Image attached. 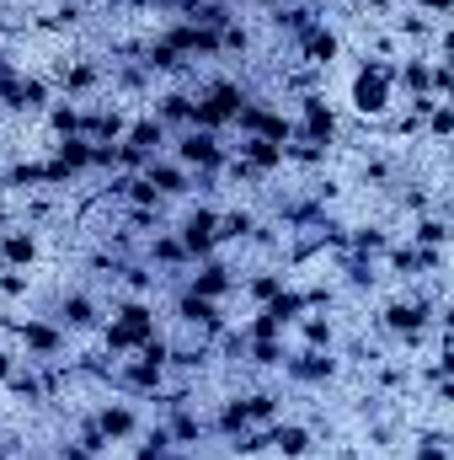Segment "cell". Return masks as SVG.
I'll list each match as a JSON object with an SVG mask.
<instances>
[{
	"mask_svg": "<svg viewBox=\"0 0 454 460\" xmlns=\"http://www.w3.org/2000/svg\"><path fill=\"white\" fill-rule=\"evenodd\" d=\"M150 338H155V311H150L144 300H123L118 316L108 322V332H102L108 353H134V348L150 343Z\"/></svg>",
	"mask_w": 454,
	"mask_h": 460,
	"instance_id": "obj_1",
	"label": "cell"
},
{
	"mask_svg": "<svg viewBox=\"0 0 454 460\" xmlns=\"http://www.w3.org/2000/svg\"><path fill=\"white\" fill-rule=\"evenodd\" d=\"M230 161V150L220 145V134H209V128H182V139H177V166H188V172H198V177H220Z\"/></svg>",
	"mask_w": 454,
	"mask_h": 460,
	"instance_id": "obj_2",
	"label": "cell"
},
{
	"mask_svg": "<svg viewBox=\"0 0 454 460\" xmlns=\"http://www.w3.org/2000/svg\"><path fill=\"white\" fill-rule=\"evenodd\" d=\"M246 108V92L235 86V81H214L198 102H193V128H209V134H220L225 123H235V113Z\"/></svg>",
	"mask_w": 454,
	"mask_h": 460,
	"instance_id": "obj_3",
	"label": "cell"
},
{
	"mask_svg": "<svg viewBox=\"0 0 454 460\" xmlns=\"http://www.w3.org/2000/svg\"><path fill=\"white\" fill-rule=\"evenodd\" d=\"M390 86H396V70L385 59H369V70H358V81H353V108L363 118H385L390 97H396Z\"/></svg>",
	"mask_w": 454,
	"mask_h": 460,
	"instance_id": "obj_4",
	"label": "cell"
},
{
	"mask_svg": "<svg viewBox=\"0 0 454 460\" xmlns=\"http://www.w3.org/2000/svg\"><path fill=\"white\" fill-rule=\"evenodd\" d=\"M380 322H385V332H390V338H401V343L412 348L423 332H428V322H433V305H428V300H417V295H412V300H390Z\"/></svg>",
	"mask_w": 454,
	"mask_h": 460,
	"instance_id": "obj_5",
	"label": "cell"
},
{
	"mask_svg": "<svg viewBox=\"0 0 454 460\" xmlns=\"http://www.w3.org/2000/svg\"><path fill=\"white\" fill-rule=\"evenodd\" d=\"M177 241H182L188 262L214 257V252H220V215H214V209H193V215L182 220V230H177Z\"/></svg>",
	"mask_w": 454,
	"mask_h": 460,
	"instance_id": "obj_6",
	"label": "cell"
},
{
	"mask_svg": "<svg viewBox=\"0 0 454 460\" xmlns=\"http://www.w3.org/2000/svg\"><path fill=\"white\" fill-rule=\"evenodd\" d=\"M11 332L22 338L27 358H59V353H65V327H59V322H43V316H22V322H11Z\"/></svg>",
	"mask_w": 454,
	"mask_h": 460,
	"instance_id": "obj_7",
	"label": "cell"
},
{
	"mask_svg": "<svg viewBox=\"0 0 454 460\" xmlns=\"http://www.w3.org/2000/svg\"><path fill=\"white\" fill-rule=\"evenodd\" d=\"M284 375L294 385H327L337 375V358H332V348H300L294 358L284 353Z\"/></svg>",
	"mask_w": 454,
	"mask_h": 460,
	"instance_id": "obj_8",
	"label": "cell"
},
{
	"mask_svg": "<svg viewBox=\"0 0 454 460\" xmlns=\"http://www.w3.org/2000/svg\"><path fill=\"white\" fill-rule=\"evenodd\" d=\"M300 118H305V123H300V139H310V145H321V150L337 139V113L327 108V97H316V92L300 97Z\"/></svg>",
	"mask_w": 454,
	"mask_h": 460,
	"instance_id": "obj_9",
	"label": "cell"
},
{
	"mask_svg": "<svg viewBox=\"0 0 454 460\" xmlns=\"http://www.w3.org/2000/svg\"><path fill=\"white\" fill-rule=\"evenodd\" d=\"M139 177L161 193V199H182L188 188H193V177H188V166H177V161H161V155H150L144 166H139Z\"/></svg>",
	"mask_w": 454,
	"mask_h": 460,
	"instance_id": "obj_10",
	"label": "cell"
},
{
	"mask_svg": "<svg viewBox=\"0 0 454 460\" xmlns=\"http://www.w3.org/2000/svg\"><path fill=\"white\" fill-rule=\"evenodd\" d=\"M97 429H102V439L108 445H123V439H134L139 434V412L128 407V402H108V407H97V418H92Z\"/></svg>",
	"mask_w": 454,
	"mask_h": 460,
	"instance_id": "obj_11",
	"label": "cell"
},
{
	"mask_svg": "<svg viewBox=\"0 0 454 460\" xmlns=\"http://www.w3.org/2000/svg\"><path fill=\"white\" fill-rule=\"evenodd\" d=\"M294 43H300V54H305L310 65H332V59L342 54V38L332 32V27H327V16H321L316 27H305V32H300Z\"/></svg>",
	"mask_w": 454,
	"mask_h": 460,
	"instance_id": "obj_12",
	"label": "cell"
},
{
	"mask_svg": "<svg viewBox=\"0 0 454 460\" xmlns=\"http://www.w3.org/2000/svg\"><path fill=\"white\" fill-rule=\"evenodd\" d=\"M97 322H102V311H97L92 295L75 289V295L59 300V327H65V332H97Z\"/></svg>",
	"mask_w": 454,
	"mask_h": 460,
	"instance_id": "obj_13",
	"label": "cell"
},
{
	"mask_svg": "<svg viewBox=\"0 0 454 460\" xmlns=\"http://www.w3.org/2000/svg\"><path fill=\"white\" fill-rule=\"evenodd\" d=\"M193 295H204V300H225L230 289H235V279H230V268L220 257H204V268L193 273V284H188Z\"/></svg>",
	"mask_w": 454,
	"mask_h": 460,
	"instance_id": "obj_14",
	"label": "cell"
},
{
	"mask_svg": "<svg viewBox=\"0 0 454 460\" xmlns=\"http://www.w3.org/2000/svg\"><path fill=\"white\" fill-rule=\"evenodd\" d=\"M267 450H278L284 460H300L310 450V429L305 423H267Z\"/></svg>",
	"mask_w": 454,
	"mask_h": 460,
	"instance_id": "obj_15",
	"label": "cell"
},
{
	"mask_svg": "<svg viewBox=\"0 0 454 460\" xmlns=\"http://www.w3.org/2000/svg\"><path fill=\"white\" fill-rule=\"evenodd\" d=\"M0 262L5 268H32L38 262V235L32 230H0Z\"/></svg>",
	"mask_w": 454,
	"mask_h": 460,
	"instance_id": "obj_16",
	"label": "cell"
},
{
	"mask_svg": "<svg viewBox=\"0 0 454 460\" xmlns=\"http://www.w3.org/2000/svg\"><path fill=\"white\" fill-rule=\"evenodd\" d=\"M123 145H134L139 155H155V150L166 145V123H161L155 113L139 118V123H128V128H123Z\"/></svg>",
	"mask_w": 454,
	"mask_h": 460,
	"instance_id": "obj_17",
	"label": "cell"
},
{
	"mask_svg": "<svg viewBox=\"0 0 454 460\" xmlns=\"http://www.w3.org/2000/svg\"><path fill=\"white\" fill-rule=\"evenodd\" d=\"M59 86H65L70 97L97 92V86H102V65H97V59H75V65H65V70H59Z\"/></svg>",
	"mask_w": 454,
	"mask_h": 460,
	"instance_id": "obj_18",
	"label": "cell"
},
{
	"mask_svg": "<svg viewBox=\"0 0 454 460\" xmlns=\"http://www.w3.org/2000/svg\"><path fill=\"white\" fill-rule=\"evenodd\" d=\"M155 118L171 128V123H182V128H193V97L188 92H166V97H155Z\"/></svg>",
	"mask_w": 454,
	"mask_h": 460,
	"instance_id": "obj_19",
	"label": "cell"
},
{
	"mask_svg": "<svg viewBox=\"0 0 454 460\" xmlns=\"http://www.w3.org/2000/svg\"><path fill=\"white\" fill-rule=\"evenodd\" d=\"M401 86H406L412 97H433V65H428L423 54H412V59L401 65Z\"/></svg>",
	"mask_w": 454,
	"mask_h": 460,
	"instance_id": "obj_20",
	"label": "cell"
},
{
	"mask_svg": "<svg viewBox=\"0 0 454 460\" xmlns=\"http://www.w3.org/2000/svg\"><path fill=\"white\" fill-rule=\"evenodd\" d=\"M225 439H240V434H251V412H246V396H230L225 407H220V423H214Z\"/></svg>",
	"mask_w": 454,
	"mask_h": 460,
	"instance_id": "obj_21",
	"label": "cell"
},
{
	"mask_svg": "<svg viewBox=\"0 0 454 460\" xmlns=\"http://www.w3.org/2000/svg\"><path fill=\"white\" fill-rule=\"evenodd\" d=\"M5 391H11V396H27V402H48V385L32 375V364H27V369L16 364V369L5 375Z\"/></svg>",
	"mask_w": 454,
	"mask_h": 460,
	"instance_id": "obj_22",
	"label": "cell"
},
{
	"mask_svg": "<svg viewBox=\"0 0 454 460\" xmlns=\"http://www.w3.org/2000/svg\"><path fill=\"white\" fill-rule=\"evenodd\" d=\"M257 215H246V209H230V215H220V246L225 241H251L257 235Z\"/></svg>",
	"mask_w": 454,
	"mask_h": 460,
	"instance_id": "obj_23",
	"label": "cell"
},
{
	"mask_svg": "<svg viewBox=\"0 0 454 460\" xmlns=\"http://www.w3.org/2000/svg\"><path fill=\"white\" fill-rule=\"evenodd\" d=\"M150 262H161V268H182V262H188V252H182V241H177V235L155 230V241H150Z\"/></svg>",
	"mask_w": 454,
	"mask_h": 460,
	"instance_id": "obj_24",
	"label": "cell"
},
{
	"mask_svg": "<svg viewBox=\"0 0 454 460\" xmlns=\"http://www.w3.org/2000/svg\"><path fill=\"white\" fill-rule=\"evenodd\" d=\"M450 241V226L439 220V215H423L417 226H412V246H428V252H439Z\"/></svg>",
	"mask_w": 454,
	"mask_h": 460,
	"instance_id": "obj_25",
	"label": "cell"
},
{
	"mask_svg": "<svg viewBox=\"0 0 454 460\" xmlns=\"http://www.w3.org/2000/svg\"><path fill=\"white\" fill-rule=\"evenodd\" d=\"M246 412H251V429L257 423H278V396L273 391H251L246 396Z\"/></svg>",
	"mask_w": 454,
	"mask_h": 460,
	"instance_id": "obj_26",
	"label": "cell"
},
{
	"mask_svg": "<svg viewBox=\"0 0 454 460\" xmlns=\"http://www.w3.org/2000/svg\"><path fill=\"white\" fill-rule=\"evenodd\" d=\"M294 327L305 332V348H332V322L327 316H300Z\"/></svg>",
	"mask_w": 454,
	"mask_h": 460,
	"instance_id": "obj_27",
	"label": "cell"
},
{
	"mask_svg": "<svg viewBox=\"0 0 454 460\" xmlns=\"http://www.w3.org/2000/svg\"><path fill=\"white\" fill-rule=\"evenodd\" d=\"M284 284H289V279H284V273H257V279H251V284H246V295H251V300H257V305H267V300H273V295H278V289H284Z\"/></svg>",
	"mask_w": 454,
	"mask_h": 460,
	"instance_id": "obj_28",
	"label": "cell"
},
{
	"mask_svg": "<svg viewBox=\"0 0 454 460\" xmlns=\"http://www.w3.org/2000/svg\"><path fill=\"white\" fill-rule=\"evenodd\" d=\"M412 460H450L444 434H428V439H417V445H412Z\"/></svg>",
	"mask_w": 454,
	"mask_h": 460,
	"instance_id": "obj_29",
	"label": "cell"
},
{
	"mask_svg": "<svg viewBox=\"0 0 454 460\" xmlns=\"http://www.w3.org/2000/svg\"><path fill=\"white\" fill-rule=\"evenodd\" d=\"M11 369H16V353H5V348H0V385H5V375H11Z\"/></svg>",
	"mask_w": 454,
	"mask_h": 460,
	"instance_id": "obj_30",
	"label": "cell"
},
{
	"mask_svg": "<svg viewBox=\"0 0 454 460\" xmlns=\"http://www.w3.org/2000/svg\"><path fill=\"white\" fill-rule=\"evenodd\" d=\"M412 5H423V11H433V16H444V11H450V0H412Z\"/></svg>",
	"mask_w": 454,
	"mask_h": 460,
	"instance_id": "obj_31",
	"label": "cell"
},
{
	"mask_svg": "<svg viewBox=\"0 0 454 460\" xmlns=\"http://www.w3.org/2000/svg\"><path fill=\"white\" fill-rule=\"evenodd\" d=\"M246 5H257V11H278L284 0H246Z\"/></svg>",
	"mask_w": 454,
	"mask_h": 460,
	"instance_id": "obj_32",
	"label": "cell"
},
{
	"mask_svg": "<svg viewBox=\"0 0 454 460\" xmlns=\"http://www.w3.org/2000/svg\"><path fill=\"white\" fill-rule=\"evenodd\" d=\"M0 230H11V209L5 204H0Z\"/></svg>",
	"mask_w": 454,
	"mask_h": 460,
	"instance_id": "obj_33",
	"label": "cell"
},
{
	"mask_svg": "<svg viewBox=\"0 0 454 460\" xmlns=\"http://www.w3.org/2000/svg\"><path fill=\"white\" fill-rule=\"evenodd\" d=\"M342 460H363V456H358V450H342Z\"/></svg>",
	"mask_w": 454,
	"mask_h": 460,
	"instance_id": "obj_34",
	"label": "cell"
},
{
	"mask_svg": "<svg viewBox=\"0 0 454 460\" xmlns=\"http://www.w3.org/2000/svg\"><path fill=\"white\" fill-rule=\"evenodd\" d=\"M27 460H32V456H27ZM48 460H54V456H48Z\"/></svg>",
	"mask_w": 454,
	"mask_h": 460,
	"instance_id": "obj_35",
	"label": "cell"
}]
</instances>
